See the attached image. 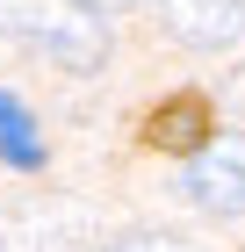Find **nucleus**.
<instances>
[{
    "label": "nucleus",
    "mask_w": 245,
    "mask_h": 252,
    "mask_svg": "<svg viewBox=\"0 0 245 252\" xmlns=\"http://www.w3.org/2000/svg\"><path fill=\"white\" fill-rule=\"evenodd\" d=\"M0 36L43 51L65 72L108 65V22L94 15V0H0Z\"/></svg>",
    "instance_id": "obj_1"
},
{
    "label": "nucleus",
    "mask_w": 245,
    "mask_h": 252,
    "mask_svg": "<svg viewBox=\"0 0 245 252\" xmlns=\"http://www.w3.org/2000/svg\"><path fill=\"white\" fill-rule=\"evenodd\" d=\"M180 188L202 216H245V137H209L188 158Z\"/></svg>",
    "instance_id": "obj_2"
},
{
    "label": "nucleus",
    "mask_w": 245,
    "mask_h": 252,
    "mask_svg": "<svg viewBox=\"0 0 245 252\" xmlns=\"http://www.w3.org/2000/svg\"><path fill=\"white\" fill-rule=\"evenodd\" d=\"M159 22L188 51H231L245 36V0H159Z\"/></svg>",
    "instance_id": "obj_3"
},
{
    "label": "nucleus",
    "mask_w": 245,
    "mask_h": 252,
    "mask_svg": "<svg viewBox=\"0 0 245 252\" xmlns=\"http://www.w3.org/2000/svg\"><path fill=\"white\" fill-rule=\"evenodd\" d=\"M144 137L159 144V152H180V158H195L216 137V116H209V101L202 94H173V101H159L151 108V123H144Z\"/></svg>",
    "instance_id": "obj_4"
},
{
    "label": "nucleus",
    "mask_w": 245,
    "mask_h": 252,
    "mask_svg": "<svg viewBox=\"0 0 245 252\" xmlns=\"http://www.w3.org/2000/svg\"><path fill=\"white\" fill-rule=\"evenodd\" d=\"M0 158L22 166V173L43 166V137H36V123H29V108H22L15 94H0Z\"/></svg>",
    "instance_id": "obj_5"
},
{
    "label": "nucleus",
    "mask_w": 245,
    "mask_h": 252,
    "mask_svg": "<svg viewBox=\"0 0 245 252\" xmlns=\"http://www.w3.org/2000/svg\"><path fill=\"white\" fill-rule=\"evenodd\" d=\"M108 252H195V245H180V238H123Z\"/></svg>",
    "instance_id": "obj_6"
},
{
    "label": "nucleus",
    "mask_w": 245,
    "mask_h": 252,
    "mask_svg": "<svg viewBox=\"0 0 245 252\" xmlns=\"http://www.w3.org/2000/svg\"><path fill=\"white\" fill-rule=\"evenodd\" d=\"M231 108H245V65H238V79H231Z\"/></svg>",
    "instance_id": "obj_7"
}]
</instances>
